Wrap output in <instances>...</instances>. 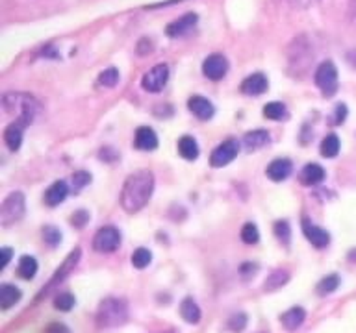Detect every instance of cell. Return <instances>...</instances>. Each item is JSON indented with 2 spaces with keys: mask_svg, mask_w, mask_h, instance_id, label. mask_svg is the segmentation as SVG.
<instances>
[{
  "mask_svg": "<svg viewBox=\"0 0 356 333\" xmlns=\"http://www.w3.org/2000/svg\"><path fill=\"white\" fill-rule=\"evenodd\" d=\"M154 191V176L150 171H138L127 178L121 191V205L128 213L143 210Z\"/></svg>",
  "mask_w": 356,
  "mask_h": 333,
  "instance_id": "1",
  "label": "cell"
},
{
  "mask_svg": "<svg viewBox=\"0 0 356 333\" xmlns=\"http://www.w3.org/2000/svg\"><path fill=\"white\" fill-rule=\"evenodd\" d=\"M2 108L8 113H15V121H21L24 126H30L41 111V104H39L35 96L26 93H6L2 96Z\"/></svg>",
  "mask_w": 356,
  "mask_h": 333,
  "instance_id": "2",
  "label": "cell"
},
{
  "mask_svg": "<svg viewBox=\"0 0 356 333\" xmlns=\"http://www.w3.org/2000/svg\"><path fill=\"white\" fill-rule=\"evenodd\" d=\"M128 321V304L122 298L102 300L97 311V322L100 327H117L122 326Z\"/></svg>",
  "mask_w": 356,
  "mask_h": 333,
  "instance_id": "3",
  "label": "cell"
},
{
  "mask_svg": "<svg viewBox=\"0 0 356 333\" xmlns=\"http://www.w3.org/2000/svg\"><path fill=\"white\" fill-rule=\"evenodd\" d=\"M26 210V202H24V194L15 191L10 193L4 198L2 205H0V222L2 226H10L13 222L21 221Z\"/></svg>",
  "mask_w": 356,
  "mask_h": 333,
  "instance_id": "4",
  "label": "cell"
},
{
  "mask_svg": "<svg viewBox=\"0 0 356 333\" xmlns=\"http://www.w3.org/2000/svg\"><path fill=\"white\" fill-rule=\"evenodd\" d=\"M314 82L325 96H332L338 91V69L332 61H323L321 65L317 67Z\"/></svg>",
  "mask_w": 356,
  "mask_h": 333,
  "instance_id": "5",
  "label": "cell"
},
{
  "mask_svg": "<svg viewBox=\"0 0 356 333\" xmlns=\"http://www.w3.org/2000/svg\"><path fill=\"white\" fill-rule=\"evenodd\" d=\"M119 244H121V233H119L117 228L104 226L95 233L93 248L97 252L108 254V252H113V250L119 248Z\"/></svg>",
  "mask_w": 356,
  "mask_h": 333,
  "instance_id": "6",
  "label": "cell"
},
{
  "mask_svg": "<svg viewBox=\"0 0 356 333\" xmlns=\"http://www.w3.org/2000/svg\"><path fill=\"white\" fill-rule=\"evenodd\" d=\"M167 80H169V67L165 63H158L149 72H145L141 85L149 93H160L161 89L165 87Z\"/></svg>",
  "mask_w": 356,
  "mask_h": 333,
  "instance_id": "7",
  "label": "cell"
},
{
  "mask_svg": "<svg viewBox=\"0 0 356 333\" xmlns=\"http://www.w3.org/2000/svg\"><path fill=\"white\" fill-rule=\"evenodd\" d=\"M239 144L236 139H228L222 144H219L213 152H211L210 163L211 166H225L228 165L230 161H234V157L238 155Z\"/></svg>",
  "mask_w": 356,
  "mask_h": 333,
  "instance_id": "8",
  "label": "cell"
},
{
  "mask_svg": "<svg viewBox=\"0 0 356 333\" xmlns=\"http://www.w3.org/2000/svg\"><path fill=\"white\" fill-rule=\"evenodd\" d=\"M202 72L206 78H210L213 82L227 76L228 72V60L222 54L208 56L202 63Z\"/></svg>",
  "mask_w": 356,
  "mask_h": 333,
  "instance_id": "9",
  "label": "cell"
},
{
  "mask_svg": "<svg viewBox=\"0 0 356 333\" xmlns=\"http://www.w3.org/2000/svg\"><path fill=\"white\" fill-rule=\"evenodd\" d=\"M197 21H199L197 13H186V15H182L180 19H177V21H172L171 24L165 28L167 35H169V37H182V35H186V33H189L193 30Z\"/></svg>",
  "mask_w": 356,
  "mask_h": 333,
  "instance_id": "10",
  "label": "cell"
},
{
  "mask_svg": "<svg viewBox=\"0 0 356 333\" xmlns=\"http://www.w3.org/2000/svg\"><path fill=\"white\" fill-rule=\"evenodd\" d=\"M188 108L197 119H200V121H208V119H211L213 113H216L213 104H211L208 99H204V96H200V94H195V96H191V99L188 100Z\"/></svg>",
  "mask_w": 356,
  "mask_h": 333,
  "instance_id": "11",
  "label": "cell"
},
{
  "mask_svg": "<svg viewBox=\"0 0 356 333\" xmlns=\"http://www.w3.org/2000/svg\"><path fill=\"white\" fill-rule=\"evenodd\" d=\"M267 78L261 74V72H254L243 80L241 83V93L249 94V96H258V94H264L267 91Z\"/></svg>",
  "mask_w": 356,
  "mask_h": 333,
  "instance_id": "12",
  "label": "cell"
},
{
  "mask_svg": "<svg viewBox=\"0 0 356 333\" xmlns=\"http://www.w3.org/2000/svg\"><path fill=\"white\" fill-rule=\"evenodd\" d=\"M302 230H305L306 239L310 241L316 248H325L330 243V235H328L327 230L316 226V224H310V222H302Z\"/></svg>",
  "mask_w": 356,
  "mask_h": 333,
  "instance_id": "13",
  "label": "cell"
},
{
  "mask_svg": "<svg viewBox=\"0 0 356 333\" xmlns=\"http://www.w3.org/2000/svg\"><path fill=\"white\" fill-rule=\"evenodd\" d=\"M293 171V165H291V161L286 160V157H280V160H275L269 163L267 166V176L271 178L273 182H284L286 178L291 174Z\"/></svg>",
  "mask_w": 356,
  "mask_h": 333,
  "instance_id": "14",
  "label": "cell"
},
{
  "mask_svg": "<svg viewBox=\"0 0 356 333\" xmlns=\"http://www.w3.org/2000/svg\"><path fill=\"white\" fill-rule=\"evenodd\" d=\"M24 128L26 126H24L21 121H15V122H11L10 126L4 130V143L11 152H15V150L21 148L22 132H24Z\"/></svg>",
  "mask_w": 356,
  "mask_h": 333,
  "instance_id": "15",
  "label": "cell"
},
{
  "mask_svg": "<svg viewBox=\"0 0 356 333\" xmlns=\"http://www.w3.org/2000/svg\"><path fill=\"white\" fill-rule=\"evenodd\" d=\"M67 194H69V185L65 182H54L49 187V191L44 193V202L50 207H56V205H60L63 200L67 198Z\"/></svg>",
  "mask_w": 356,
  "mask_h": 333,
  "instance_id": "16",
  "label": "cell"
},
{
  "mask_svg": "<svg viewBox=\"0 0 356 333\" xmlns=\"http://www.w3.org/2000/svg\"><path fill=\"white\" fill-rule=\"evenodd\" d=\"M136 146L139 150H154L158 146V135L152 128L143 126L136 132Z\"/></svg>",
  "mask_w": 356,
  "mask_h": 333,
  "instance_id": "17",
  "label": "cell"
},
{
  "mask_svg": "<svg viewBox=\"0 0 356 333\" xmlns=\"http://www.w3.org/2000/svg\"><path fill=\"white\" fill-rule=\"evenodd\" d=\"M306 318V311L302 307H291L282 315V326L288 330V332H295L297 327L302 326V322Z\"/></svg>",
  "mask_w": 356,
  "mask_h": 333,
  "instance_id": "18",
  "label": "cell"
},
{
  "mask_svg": "<svg viewBox=\"0 0 356 333\" xmlns=\"http://www.w3.org/2000/svg\"><path fill=\"white\" fill-rule=\"evenodd\" d=\"M325 180V171L321 165L317 163H308V165L300 171V182L305 185H317Z\"/></svg>",
  "mask_w": 356,
  "mask_h": 333,
  "instance_id": "19",
  "label": "cell"
},
{
  "mask_svg": "<svg viewBox=\"0 0 356 333\" xmlns=\"http://www.w3.org/2000/svg\"><path fill=\"white\" fill-rule=\"evenodd\" d=\"M178 152H180V155H182L184 160L193 161L199 157L200 150L197 141H195L191 135H184V137L178 139Z\"/></svg>",
  "mask_w": 356,
  "mask_h": 333,
  "instance_id": "20",
  "label": "cell"
},
{
  "mask_svg": "<svg viewBox=\"0 0 356 333\" xmlns=\"http://www.w3.org/2000/svg\"><path fill=\"white\" fill-rule=\"evenodd\" d=\"M19 300H21V291L15 285L4 283L0 287V305H2V309H10L11 305H15Z\"/></svg>",
  "mask_w": 356,
  "mask_h": 333,
  "instance_id": "21",
  "label": "cell"
},
{
  "mask_svg": "<svg viewBox=\"0 0 356 333\" xmlns=\"http://www.w3.org/2000/svg\"><path fill=\"white\" fill-rule=\"evenodd\" d=\"M78 259H80V248L72 250L71 254L67 255L65 263H63V265H61V268H58V271H56L54 280H52V282H50L49 287H52V285H54V283L61 282V280H63V278H65L67 274H69V272H71L72 268H74V266H76Z\"/></svg>",
  "mask_w": 356,
  "mask_h": 333,
  "instance_id": "22",
  "label": "cell"
},
{
  "mask_svg": "<svg viewBox=\"0 0 356 333\" xmlns=\"http://www.w3.org/2000/svg\"><path fill=\"white\" fill-rule=\"evenodd\" d=\"M180 315L189 324H197L200 321V309L193 298H186L180 304Z\"/></svg>",
  "mask_w": 356,
  "mask_h": 333,
  "instance_id": "23",
  "label": "cell"
},
{
  "mask_svg": "<svg viewBox=\"0 0 356 333\" xmlns=\"http://www.w3.org/2000/svg\"><path fill=\"white\" fill-rule=\"evenodd\" d=\"M243 143L247 146V150H256L266 146L269 143V133L266 130H254V132H249L243 137Z\"/></svg>",
  "mask_w": 356,
  "mask_h": 333,
  "instance_id": "24",
  "label": "cell"
},
{
  "mask_svg": "<svg viewBox=\"0 0 356 333\" xmlns=\"http://www.w3.org/2000/svg\"><path fill=\"white\" fill-rule=\"evenodd\" d=\"M17 272L24 280H32L38 274V261H35V257H32V255H22L21 261H19V266H17Z\"/></svg>",
  "mask_w": 356,
  "mask_h": 333,
  "instance_id": "25",
  "label": "cell"
},
{
  "mask_svg": "<svg viewBox=\"0 0 356 333\" xmlns=\"http://www.w3.org/2000/svg\"><path fill=\"white\" fill-rule=\"evenodd\" d=\"M339 137L336 133H330L321 141V155L325 157H336L339 154Z\"/></svg>",
  "mask_w": 356,
  "mask_h": 333,
  "instance_id": "26",
  "label": "cell"
},
{
  "mask_svg": "<svg viewBox=\"0 0 356 333\" xmlns=\"http://www.w3.org/2000/svg\"><path fill=\"white\" fill-rule=\"evenodd\" d=\"M286 115H288V111L282 102H269L264 105V117L269 121H282Z\"/></svg>",
  "mask_w": 356,
  "mask_h": 333,
  "instance_id": "27",
  "label": "cell"
},
{
  "mask_svg": "<svg viewBox=\"0 0 356 333\" xmlns=\"http://www.w3.org/2000/svg\"><path fill=\"white\" fill-rule=\"evenodd\" d=\"M289 280V274L286 271H275L273 274H269V278L266 280V283H264V287H266V291H277V289H280L284 285V283L288 282Z\"/></svg>",
  "mask_w": 356,
  "mask_h": 333,
  "instance_id": "28",
  "label": "cell"
},
{
  "mask_svg": "<svg viewBox=\"0 0 356 333\" xmlns=\"http://www.w3.org/2000/svg\"><path fill=\"white\" fill-rule=\"evenodd\" d=\"M338 287H339V276H338V274H328L327 278H323L321 282L317 283V294L325 296V294L334 293V291H336Z\"/></svg>",
  "mask_w": 356,
  "mask_h": 333,
  "instance_id": "29",
  "label": "cell"
},
{
  "mask_svg": "<svg viewBox=\"0 0 356 333\" xmlns=\"http://www.w3.org/2000/svg\"><path fill=\"white\" fill-rule=\"evenodd\" d=\"M117 82H119V71L115 67H110L99 74V85H102V87H115Z\"/></svg>",
  "mask_w": 356,
  "mask_h": 333,
  "instance_id": "30",
  "label": "cell"
},
{
  "mask_svg": "<svg viewBox=\"0 0 356 333\" xmlns=\"http://www.w3.org/2000/svg\"><path fill=\"white\" fill-rule=\"evenodd\" d=\"M241 241L247 244H256L260 241V233H258V228L252 222H247L243 228H241Z\"/></svg>",
  "mask_w": 356,
  "mask_h": 333,
  "instance_id": "31",
  "label": "cell"
},
{
  "mask_svg": "<svg viewBox=\"0 0 356 333\" xmlns=\"http://www.w3.org/2000/svg\"><path fill=\"white\" fill-rule=\"evenodd\" d=\"M150 261H152V254H150L147 248H138L132 254V265L136 266V268H145V266H149Z\"/></svg>",
  "mask_w": 356,
  "mask_h": 333,
  "instance_id": "32",
  "label": "cell"
},
{
  "mask_svg": "<svg viewBox=\"0 0 356 333\" xmlns=\"http://www.w3.org/2000/svg\"><path fill=\"white\" fill-rule=\"evenodd\" d=\"M74 304H76V300L71 293H61L54 298V307L60 311H71Z\"/></svg>",
  "mask_w": 356,
  "mask_h": 333,
  "instance_id": "33",
  "label": "cell"
},
{
  "mask_svg": "<svg viewBox=\"0 0 356 333\" xmlns=\"http://www.w3.org/2000/svg\"><path fill=\"white\" fill-rule=\"evenodd\" d=\"M71 183L74 191H82L86 185L91 183V174H89L88 171H76L71 176Z\"/></svg>",
  "mask_w": 356,
  "mask_h": 333,
  "instance_id": "34",
  "label": "cell"
},
{
  "mask_svg": "<svg viewBox=\"0 0 356 333\" xmlns=\"http://www.w3.org/2000/svg\"><path fill=\"white\" fill-rule=\"evenodd\" d=\"M43 239L47 244H50V246H56V244L61 241L60 230L54 226H44L43 228Z\"/></svg>",
  "mask_w": 356,
  "mask_h": 333,
  "instance_id": "35",
  "label": "cell"
},
{
  "mask_svg": "<svg viewBox=\"0 0 356 333\" xmlns=\"http://www.w3.org/2000/svg\"><path fill=\"white\" fill-rule=\"evenodd\" d=\"M275 233H277V237L282 241L284 244L289 243V224L286 221H278L277 224H275Z\"/></svg>",
  "mask_w": 356,
  "mask_h": 333,
  "instance_id": "36",
  "label": "cell"
},
{
  "mask_svg": "<svg viewBox=\"0 0 356 333\" xmlns=\"http://www.w3.org/2000/svg\"><path fill=\"white\" fill-rule=\"evenodd\" d=\"M245 326H247V316H245L243 313L232 315L230 316V321H228V327H230L232 332H241Z\"/></svg>",
  "mask_w": 356,
  "mask_h": 333,
  "instance_id": "37",
  "label": "cell"
},
{
  "mask_svg": "<svg viewBox=\"0 0 356 333\" xmlns=\"http://www.w3.org/2000/svg\"><path fill=\"white\" fill-rule=\"evenodd\" d=\"M319 0H286V4H289L295 10H308L314 4H317Z\"/></svg>",
  "mask_w": 356,
  "mask_h": 333,
  "instance_id": "38",
  "label": "cell"
},
{
  "mask_svg": "<svg viewBox=\"0 0 356 333\" xmlns=\"http://www.w3.org/2000/svg\"><path fill=\"white\" fill-rule=\"evenodd\" d=\"M89 215L86 213V211H78V213H74V216L71 219V224H74L76 228H82L86 222H88Z\"/></svg>",
  "mask_w": 356,
  "mask_h": 333,
  "instance_id": "39",
  "label": "cell"
},
{
  "mask_svg": "<svg viewBox=\"0 0 356 333\" xmlns=\"http://www.w3.org/2000/svg\"><path fill=\"white\" fill-rule=\"evenodd\" d=\"M11 255H13V252H11L10 248H2L0 250V271H4L6 266H8V263H10Z\"/></svg>",
  "mask_w": 356,
  "mask_h": 333,
  "instance_id": "40",
  "label": "cell"
},
{
  "mask_svg": "<svg viewBox=\"0 0 356 333\" xmlns=\"http://www.w3.org/2000/svg\"><path fill=\"white\" fill-rule=\"evenodd\" d=\"M44 333H71V330L65 326V324H61V322H54V324H50L47 327V332Z\"/></svg>",
  "mask_w": 356,
  "mask_h": 333,
  "instance_id": "41",
  "label": "cell"
},
{
  "mask_svg": "<svg viewBox=\"0 0 356 333\" xmlns=\"http://www.w3.org/2000/svg\"><path fill=\"white\" fill-rule=\"evenodd\" d=\"M345 115H347V108H345L343 104H339L338 108H336V122H341L345 119Z\"/></svg>",
  "mask_w": 356,
  "mask_h": 333,
  "instance_id": "42",
  "label": "cell"
},
{
  "mask_svg": "<svg viewBox=\"0 0 356 333\" xmlns=\"http://www.w3.org/2000/svg\"><path fill=\"white\" fill-rule=\"evenodd\" d=\"M349 17L350 22L356 26V0H349Z\"/></svg>",
  "mask_w": 356,
  "mask_h": 333,
  "instance_id": "43",
  "label": "cell"
}]
</instances>
